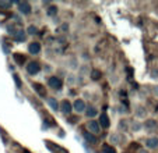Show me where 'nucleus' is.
<instances>
[{"label":"nucleus","mask_w":158,"mask_h":153,"mask_svg":"<svg viewBox=\"0 0 158 153\" xmlns=\"http://www.w3.org/2000/svg\"><path fill=\"white\" fill-rule=\"evenodd\" d=\"M48 84L52 89H55V91H60V89L63 88V81L60 80L59 76H51Z\"/></svg>","instance_id":"f257e3e1"},{"label":"nucleus","mask_w":158,"mask_h":153,"mask_svg":"<svg viewBox=\"0 0 158 153\" xmlns=\"http://www.w3.org/2000/svg\"><path fill=\"white\" fill-rule=\"evenodd\" d=\"M39 70H41V67H39V64H38L36 61L28 63V65H27V73L30 74V75H35V74H38Z\"/></svg>","instance_id":"f03ea898"},{"label":"nucleus","mask_w":158,"mask_h":153,"mask_svg":"<svg viewBox=\"0 0 158 153\" xmlns=\"http://www.w3.org/2000/svg\"><path fill=\"white\" fill-rule=\"evenodd\" d=\"M46 146H48V149H49V150H52V152H53V153H69V152H67V150H66V149H63V147L57 146V145H56V146H55V145L52 143L51 141H46Z\"/></svg>","instance_id":"7ed1b4c3"},{"label":"nucleus","mask_w":158,"mask_h":153,"mask_svg":"<svg viewBox=\"0 0 158 153\" xmlns=\"http://www.w3.org/2000/svg\"><path fill=\"white\" fill-rule=\"evenodd\" d=\"M60 112L64 113V114H70L72 113V104H70L69 100H63L62 104H60Z\"/></svg>","instance_id":"20e7f679"},{"label":"nucleus","mask_w":158,"mask_h":153,"mask_svg":"<svg viewBox=\"0 0 158 153\" xmlns=\"http://www.w3.org/2000/svg\"><path fill=\"white\" fill-rule=\"evenodd\" d=\"M28 52H30L31 54H38L39 52H41V45H39L38 42H32V43H30V46H28Z\"/></svg>","instance_id":"39448f33"},{"label":"nucleus","mask_w":158,"mask_h":153,"mask_svg":"<svg viewBox=\"0 0 158 153\" xmlns=\"http://www.w3.org/2000/svg\"><path fill=\"white\" fill-rule=\"evenodd\" d=\"M146 146L148 147V149H157V147H158V138H157V136L148 138L146 141Z\"/></svg>","instance_id":"423d86ee"},{"label":"nucleus","mask_w":158,"mask_h":153,"mask_svg":"<svg viewBox=\"0 0 158 153\" xmlns=\"http://www.w3.org/2000/svg\"><path fill=\"white\" fill-rule=\"evenodd\" d=\"M88 130L91 131V132H94V134H98L99 132V123H97V121H94V120H91L88 123Z\"/></svg>","instance_id":"0eeeda50"},{"label":"nucleus","mask_w":158,"mask_h":153,"mask_svg":"<svg viewBox=\"0 0 158 153\" xmlns=\"http://www.w3.org/2000/svg\"><path fill=\"white\" fill-rule=\"evenodd\" d=\"M18 9H20V11L23 13V14H30L31 13V6L27 2H23V3L18 4Z\"/></svg>","instance_id":"6e6552de"},{"label":"nucleus","mask_w":158,"mask_h":153,"mask_svg":"<svg viewBox=\"0 0 158 153\" xmlns=\"http://www.w3.org/2000/svg\"><path fill=\"white\" fill-rule=\"evenodd\" d=\"M99 123H101V125L104 127V128L109 127V117H108L106 113H102V114L99 116Z\"/></svg>","instance_id":"1a4fd4ad"},{"label":"nucleus","mask_w":158,"mask_h":153,"mask_svg":"<svg viewBox=\"0 0 158 153\" xmlns=\"http://www.w3.org/2000/svg\"><path fill=\"white\" fill-rule=\"evenodd\" d=\"M74 109L77 110L78 113H80V112H84V109H85V104H84L83 100H81V99H77V100H76V102H74Z\"/></svg>","instance_id":"9d476101"},{"label":"nucleus","mask_w":158,"mask_h":153,"mask_svg":"<svg viewBox=\"0 0 158 153\" xmlns=\"http://www.w3.org/2000/svg\"><path fill=\"white\" fill-rule=\"evenodd\" d=\"M83 135H84V138L87 139V142H89V143L95 145L97 142H98V139H97L95 136H93V135H91V134H89V132H85V131H84V132H83Z\"/></svg>","instance_id":"9b49d317"},{"label":"nucleus","mask_w":158,"mask_h":153,"mask_svg":"<svg viewBox=\"0 0 158 153\" xmlns=\"http://www.w3.org/2000/svg\"><path fill=\"white\" fill-rule=\"evenodd\" d=\"M13 57H14V61L17 63L18 65H23V64H24V63H25V57H24V54L15 53V54H14V56H13Z\"/></svg>","instance_id":"f8f14e48"},{"label":"nucleus","mask_w":158,"mask_h":153,"mask_svg":"<svg viewBox=\"0 0 158 153\" xmlns=\"http://www.w3.org/2000/svg\"><path fill=\"white\" fill-rule=\"evenodd\" d=\"M32 86H34V89H35V91L39 93V96H42V97H44L45 95H46V92L44 91V86H42L41 84H36V82H34V84H32Z\"/></svg>","instance_id":"ddd939ff"},{"label":"nucleus","mask_w":158,"mask_h":153,"mask_svg":"<svg viewBox=\"0 0 158 153\" xmlns=\"http://www.w3.org/2000/svg\"><path fill=\"white\" fill-rule=\"evenodd\" d=\"M25 36H27V35H25L24 31H17V33L14 35V39L17 42H24L25 41Z\"/></svg>","instance_id":"4468645a"},{"label":"nucleus","mask_w":158,"mask_h":153,"mask_svg":"<svg viewBox=\"0 0 158 153\" xmlns=\"http://www.w3.org/2000/svg\"><path fill=\"white\" fill-rule=\"evenodd\" d=\"M144 127H146V130H155V128H157V123H155L154 120H148L144 124Z\"/></svg>","instance_id":"2eb2a0df"},{"label":"nucleus","mask_w":158,"mask_h":153,"mask_svg":"<svg viewBox=\"0 0 158 153\" xmlns=\"http://www.w3.org/2000/svg\"><path fill=\"white\" fill-rule=\"evenodd\" d=\"M48 103H49V106L52 107V109L56 112L57 109H59V103L56 102V99H53V97H51V99H48Z\"/></svg>","instance_id":"dca6fc26"},{"label":"nucleus","mask_w":158,"mask_h":153,"mask_svg":"<svg viewBox=\"0 0 158 153\" xmlns=\"http://www.w3.org/2000/svg\"><path fill=\"white\" fill-rule=\"evenodd\" d=\"M102 76V74H101V71H98V70H93V73H91V78H93L94 81H98L99 78Z\"/></svg>","instance_id":"f3484780"},{"label":"nucleus","mask_w":158,"mask_h":153,"mask_svg":"<svg viewBox=\"0 0 158 153\" xmlns=\"http://www.w3.org/2000/svg\"><path fill=\"white\" fill-rule=\"evenodd\" d=\"M102 152H104V153H116V150H115L112 146H109V145H104Z\"/></svg>","instance_id":"a211bd4d"},{"label":"nucleus","mask_w":158,"mask_h":153,"mask_svg":"<svg viewBox=\"0 0 158 153\" xmlns=\"http://www.w3.org/2000/svg\"><path fill=\"white\" fill-rule=\"evenodd\" d=\"M87 116H88V117H94V116H97V109L95 107H88Z\"/></svg>","instance_id":"6ab92c4d"},{"label":"nucleus","mask_w":158,"mask_h":153,"mask_svg":"<svg viewBox=\"0 0 158 153\" xmlns=\"http://www.w3.org/2000/svg\"><path fill=\"white\" fill-rule=\"evenodd\" d=\"M56 13H57V9L55 6H52V7H49V9H48V15H51V17H52V15H55Z\"/></svg>","instance_id":"aec40b11"},{"label":"nucleus","mask_w":158,"mask_h":153,"mask_svg":"<svg viewBox=\"0 0 158 153\" xmlns=\"http://www.w3.org/2000/svg\"><path fill=\"white\" fill-rule=\"evenodd\" d=\"M0 7H3V9H10V7H11V3H10V2H2V0H0Z\"/></svg>","instance_id":"412c9836"},{"label":"nucleus","mask_w":158,"mask_h":153,"mask_svg":"<svg viewBox=\"0 0 158 153\" xmlns=\"http://www.w3.org/2000/svg\"><path fill=\"white\" fill-rule=\"evenodd\" d=\"M36 32H38V29H36L35 27H30V28H28V33H30V35H35Z\"/></svg>","instance_id":"4be33fe9"},{"label":"nucleus","mask_w":158,"mask_h":153,"mask_svg":"<svg viewBox=\"0 0 158 153\" xmlns=\"http://www.w3.org/2000/svg\"><path fill=\"white\" fill-rule=\"evenodd\" d=\"M14 81H15V85H17L18 88H21V81H20V76H18V75H14Z\"/></svg>","instance_id":"5701e85b"},{"label":"nucleus","mask_w":158,"mask_h":153,"mask_svg":"<svg viewBox=\"0 0 158 153\" xmlns=\"http://www.w3.org/2000/svg\"><path fill=\"white\" fill-rule=\"evenodd\" d=\"M78 120V117H76V116H73V117H69V123L70 124H76V121Z\"/></svg>","instance_id":"b1692460"},{"label":"nucleus","mask_w":158,"mask_h":153,"mask_svg":"<svg viewBox=\"0 0 158 153\" xmlns=\"http://www.w3.org/2000/svg\"><path fill=\"white\" fill-rule=\"evenodd\" d=\"M133 130H140V125L139 124H133Z\"/></svg>","instance_id":"393cba45"},{"label":"nucleus","mask_w":158,"mask_h":153,"mask_svg":"<svg viewBox=\"0 0 158 153\" xmlns=\"http://www.w3.org/2000/svg\"><path fill=\"white\" fill-rule=\"evenodd\" d=\"M139 153H147V152H146V150H143V149H140V150H139Z\"/></svg>","instance_id":"a878e982"},{"label":"nucleus","mask_w":158,"mask_h":153,"mask_svg":"<svg viewBox=\"0 0 158 153\" xmlns=\"http://www.w3.org/2000/svg\"><path fill=\"white\" fill-rule=\"evenodd\" d=\"M24 153H31V152H28V150H27V149H24Z\"/></svg>","instance_id":"bb28decb"}]
</instances>
